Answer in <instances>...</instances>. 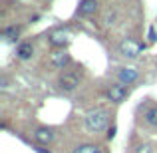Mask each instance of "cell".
<instances>
[{
    "label": "cell",
    "mask_w": 157,
    "mask_h": 153,
    "mask_svg": "<svg viewBox=\"0 0 157 153\" xmlns=\"http://www.w3.org/2000/svg\"><path fill=\"white\" fill-rule=\"evenodd\" d=\"M84 123H86V129L92 131V133H101V131L107 127L109 123V111L105 107H94L86 113L84 117Z\"/></svg>",
    "instance_id": "obj_1"
},
{
    "label": "cell",
    "mask_w": 157,
    "mask_h": 153,
    "mask_svg": "<svg viewBox=\"0 0 157 153\" xmlns=\"http://www.w3.org/2000/svg\"><path fill=\"white\" fill-rule=\"evenodd\" d=\"M147 48V44H139L135 42L133 38H123L121 42H119V54L125 58H129V60H135V58H139V54Z\"/></svg>",
    "instance_id": "obj_2"
},
{
    "label": "cell",
    "mask_w": 157,
    "mask_h": 153,
    "mask_svg": "<svg viewBox=\"0 0 157 153\" xmlns=\"http://www.w3.org/2000/svg\"><path fill=\"white\" fill-rule=\"evenodd\" d=\"M78 86H80V76H78L76 72H64L60 78H58V88H60L64 94L76 92Z\"/></svg>",
    "instance_id": "obj_3"
},
{
    "label": "cell",
    "mask_w": 157,
    "mask_h": 153,
    "mask_svg": "<svg viewBox=\"0 0 157 153\" xmlns=\"http://www.w3.org/2000/svg\"><path fill=\"white\" fill-rule=\"evenodd\" d=\"M105 96L107 100L111 103H123L127 98V88L123 84H119V82H115V84H109L105 90Z\"/></svg>",
    "instance_id": "obj_4"
},
{
    "label": "cell",
    "mask_w": 157,
    "mask_h": 153,
    "mask_svg": "<svg viewBox=\"0 0 157 153\" xmlns=\"http://www.w3.org/2000/svg\"><path fill=\"white\" fill-rule=\"evenodd\" d=\"M48 44H50L52 48H56V50H64L70 44V34L64 28H58V30H54V32L48 34Z\"/></svg>",
    "instance_id": "obj_5"
},
{
    "label": "cell",
    "mask_w": 157,
    "mask_h": 153,
    "mask_svg": "<svg viewBox=\"0 0 157 153\" xmlns=\"http://www.w3.org/2000/svg\"><path fill=\"white\" fill-rule=\"evenodd\" d=\"M70 62H72V58H70V54L66 50H54L50 54V64L56 70H66L70 66Z\"/></svg>",
    "instance_id": "obj_6"
},
{
    "label": "cell",
    "mask_w": 157,
    "mask_h": 153,
    "mask_svg": "<svg viewBox=\"0 0 157 153\" xmlns=\"http://www.w3.org/2000/svg\"><path fill=\"white\" fill-rule=\"evenodd\" d=\"M117 80L123 86H131L139 80V72L135 68H119L117 70Z\"/></svg>",
    "instance_id": "obj_7"
},
{
    "label": "cell",
    "mask_w": 157,
    "mask_h": 153,
    "mask_svg": "<svg viewBox=\"0 0 157 153\" xmlns=\"http://www.w3.org/2000/svg\"><path fill=\"white\" fill-rule=\"evenodd\" d=\"M34 139L38 141V145H48V143H52L56 139V133L50 127H38L34 131Z\"/></svg>",
    "instance_id": "obj_8"
},
{
    "label": "cell",
    "mask_w": 157,
    "mask_h": 153,
    "mask_svg": "<svg viewBox=\"0 0 157 153\" xmlns=\"http://www.w3.org/2000/svg\"><path fill=\"white\" fill-rule=\"evenodd\" d=\"M34 56V46H32V42H20L18 46H16V58L22 62L30 60V58Z\"/></svg>",
    "instance_id": "obj_9"
},
{
    "label": "cell",
    "mask_w": 157,
    "mask_h": 153,
    "mask_svg": "<svg viewBox=\"0 0 157 153\" xmlns=\"http://www.w3.org/2000/svg\"><path fill=\"white\" fill-rule=\"evenodd\" d=\"M98 10V0H82L80 8H78V14L80 16H92Z\"/></svg>",
    "instance_id": "obj_10"
},
{
    "label": "cell",
    "mask_w": 157,
    "mask_h": 153,
    "mask_svg": "<svg viewBox=\"0 0 157 153\" xmlns=\"http://www.w3.org/2000/svg\"><path fill=\"white\" fill-rule=\"evenodd\" d=\"M20 30H22V28L20 26H6L2 30V36H4V40H6V42H14L16 38H18V34H20Z\"/></svg>",
    "instance_id": "obj_11"
},
{
    "label": "cell",
    "mask_w": 157,
    "mask_h": 153,
    "mask_svg": "<svg viewBox=\"0 0 157 153\" xmlns=\"http://www.w3.org/2000/svg\"><path fill=\"white\" fill-rule=\"evenodd\" d=\"M72 153H105L100 145H94V143H84V145H78Z\"/></svg>",
    "instance_id": "obj_12"
},
{
    "label": "cell",
    "mask_w": 157,
    "mask_h": 153,
    "mask_svg": "<svg viewBox=\"0 0 157 153\" xmlns=\"http://www.w3.org/2000/svg\"><path fill=\"white\" fill-rule=\"evenodd\" d=\"M143 119H145V123H147V125L157 127V105L149 107V109L145 111V115H143Z\"/></svg>",
    "instance_id": "obj_13"
},
{
    "label": "cell",
    "mask_w": 157,
    "mask_h": 153,
    "mask_svg": "<svg viewBox=\"0 0 157 153\" xmlns=\"http://www.w3.org/2000/svg\"><path fill=\"white\" fill-rule=\"evenodd\" d=\"M104 24L105 26H113L115 24V12H107L105 18H104Z\"/></svg>",
    "instance_id": "obj_14"
},
{
    "label": "cell",
    "mask_w": 157,
    "mask_h": 153,
    "mask_svg": "<svg viewBox=\"0 0 157 153\" xmlns=\"http://www.w3.org/2000/svg\"><path fill=\"white\" fill-rule=\"evenodd\" d=\"M147 36H149V42H157V32H155V28H153V26L149 28V32H147Z\"/></svg>",
    "instance_id": "obj_15"
},
{
    "label": "cell",
    "mask_w": 157,
    "mask_h": 153,
    "mask_svg": "<svg viewBox=\"0 0 157 153\" xmlns=\"http://www.w3.org/2000/svg\"><path fill=\"white\" fill-rule=\"evenodd\" d=\"M115 133H117V127H115V125H111L109 129H107V139H109V141H111V139L115 137Z\"/></svg>",
    "instance_id": "obj_16"
},
{
    "label": "cell",
    "mask_w": 157,
    "mask_h": 153,
    "mask_svg": "<svg viewBox=\"0 0 157 153\" xmlns=\"http://www.w3.org/2000/svg\"><path fill=\"white\" fill-rule=\"evenodd\" d=\"M34 151L36 153H52L50 149H46V147H42V145H34Z\"/></svg>",
    "instance_id": "obj_17"
},
{
    "label": "cell",
    "mask_w": 157,
    "mask_h": 153,
    "mask_svg": "<svg viewBox=\"0 0 157 153\" xmlns=\"http://www.w3.org/2000/svg\"><path fill=\"white\" fill-rule=\"evenodd\" d=\"M135 153H153V151H151V147H149V145H141Z\"/></svg>",
    "instance_id": "obj_18"
}]
</instances>
